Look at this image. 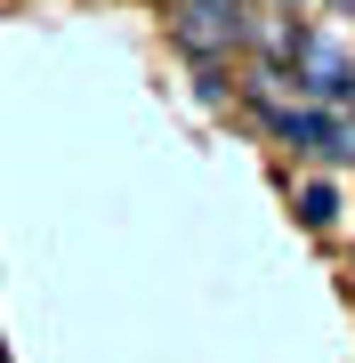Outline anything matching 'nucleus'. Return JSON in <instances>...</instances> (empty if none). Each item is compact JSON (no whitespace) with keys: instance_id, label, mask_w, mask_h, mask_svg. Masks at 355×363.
Masks as SVG:
<instances>
[{"instance_id":"obj_1","label":"nucleus","mask_w":355,"mask_h":363,"mask_svg":"<svg viewBox=\"0 0 355 363\" xmlns=\"http://www.w3.org/2000/svg\"><path fill=\"white\" fill-rule=\"evenodd\" d=\"M170 49L194 73H226L242 57V9H210V0H178L170 9Z\"/></svg>"},{"instance_id":"obj_2","label":"nucleus","mask_w":355,"mask_h":363,"mask_svg":"<svg viewBox=\"0 0 355 363\" xmlns=\"http://www.w3.org/2000/svg\"><path fill=\"white\" fill-rule=\"evenodd\" d=\"M291 89H299L307 105H347L355 97V57L339 49V40H323V33H299V49H291Z\"/></svg>"},{"instance_id":"obj_3","label":"nucleus","mask_w":355,"mask_h":363,"mask_svg":"<svg viewBox=\"0 0 355 363\" xmlns=\"http://www.w3.org/2000/svg\"><path fill=\"white\" fill-rule=\"evenodd\" d=\"M275 138L291 145V154H307V162H355L347 154V113H339V105H291V113L275 121Z\"/></svg>"},{"instance_id":"obj_4","label":"nucleus","mask_w":355,"mask_h":363,"mask_svg":"<svg viewBox=\"0 0 355 363\" xmlns=\"http://www.w3.org/2000/svg\"><path fill=\"white\" fill-rule=\"evenodd\" d=\"M242 105L266 121V130H275L291 105H299V89H291V65H259V57H250V65H242Z\"/></svg>"},{"instance_id":"obj_5","label":"nucleus","mask_w":355,"mask_h":363,"mask_svg":"<svg viewBox=\"0 0 355 363\" xmlns=\"http://www.w3.org/2000/svg\"><path fill=\"white\" fill-rule=\"evenodd\" d=\"M291 210H299L307 234H331V226H339V186H331V178H299V186H291Z\"/></svg>"},{"instance_id":"obj_6","label":"nucleus","mask_w":355,"mask_h":363,"mask_svg":"<svg viewBox=\"0 0 355 363\" xmlns=\"http://www.w3.org/2000/svg\"><path fill=\"white\" fill-rule=\"evenodd\" d=\"M210 9H242V0H210Z\"/></svg>"},{"instance_id":"obj_7","label":"nucleus","mask_w":355,"mask_h":363,"mask_svg":"<svg viewBox=\"0 0 355 363\" xmlns=\"http://www.w3.org/2000/svg\"><path fill=\"white\" fill-rule=\"evenodd\" d=\"M347 274H355V250H347Z\"/></svg>"}]
</instances>
